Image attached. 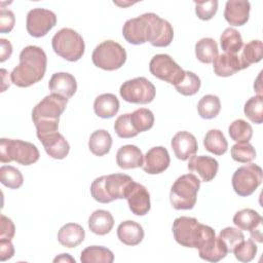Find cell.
<instances>
[{
	"mask_svg": "<svg viewBox=\"0 0 263 263\" xmlns=\"http://www.w3.org/2000/svg\"><path fill=\"white\" fill-rule=\"evenodd\" d=\"M46 65L47 58L41 47L26 46L20 53V64L10 73V80L18 87H29L44 77Z\"/></svg>",
	"mask_w": 263,
	"mask_h": 263,
	"instance_id": "obj_1",
	"label": "cell"
},
{
	"mask_svg": "<svg viewBox=\"0 0 263 263\" xmlns=\"http://www.w3.org/2000/svg\"><path fill=\"white\" fill-rule=\"evenodd\" d=\"M68 99L50 93L33 108L32 119L38 139L58 132L60 116L65 111Z\"/></svg>",
	"mask_w": 263,
	"mask_h": 263,
	"instance_id": "obj_2",
	"label": "cell"
},
{
	"mask_svg": "<svg viewBox=\"0 0 263 263\" xmlns=\"http://www.w3.org/2000/svg\"><path fill=\"white\" fill-rule=\"evenodd\" d=\"M173 234L176 241L186 248L200 249L216 237L215 230L197 219L181 216L173 223Z\"/></svg>",
	"mask_w": 263,
	"mask_h": 263,
	"instance_id": "obj_3",
	"label": "cell"
},
{
	"mask_svg": "<svg viewBox=\"0 0 263 263\" xmlns=\"http://www.w3.org/2000/svg\"><path fill=\"white\" fill-rule=\"evenodd\" d=\"M134 180L125 174H112L97 178L90 185V194L95 200L108 203L115 199H123L125 191Z\"/></svg>",
	"mask_w": 263,
	"mask_h": 263,
	"instance_id": "obj_4",
	"label": "cell"
},
{
	"mask_svg": "<svg viewBox=\"0 0 263 263\" xmlns=\"http://www.w3.org/2000/svg\"><path fill=\"white\" fill-rule=\"evenodd\" d=\"M200 180L193 174L179 177L173 184L170 192V201L176 210H191L197 199Z\"/></svg>",
	"mask_w": 263,
	"mask_h": 263,
	"instance_id": "obj_5",
	"label": "cell"
},
{
	"mask_svg": "<svg viewBox=\"0 0 263 263\" xmlns=\"http://www.w3.org/2000/svg\"><path fill=\"white\" fill-rule=\"evenodd\" d=\"M39 156V150L33 143L4 138L0 140V161L2 163L16 161L22 165H30L35 163Z\"/></svg>",
	"mask_w": 263,
	"mask_h": 263,
	"instance_id": "obj_6",
	"label": "cell"
},
{
	"mask_svg": "<svg viewBox=\"0 0 263 263\" xmlns=\"http://www.w3.org/2000/svg\"><path fill=\"white\" fill-rule=\"evenodd\" d=\"M53 51L61 58L76 62L84 53V41L79 33L70 28H63L58 31L51 40Z\"/></svg>",
	"mask_w": 263,
	"mask_h": 263,
	"instance_id": "obj_7",
	"label": "cell"
},
{
	"mask_svg": "<svg viewBox=\"0 0 263 263\" xmlns=\"http://www.w3.org/2000/svg\"><path fill=\"white\" fill-rule=\"evenodd\" d=\"M91 60L98 68L106 71H114L124 65L126 51L119 43L113 40H106L93 49Z\"/></svg>",
	"mask_w": 263,
	"mask_h": 263,
	"instance_id": "obj_8",
	"label": "cell"
},
{
	"mask_svg": "<svg viewBox=\"0 0 263 263\" xmlns=\"http://www.w3.org/2000/svg\"><path fill=\"white\" fill-rule=\"evenodd\" d=\"M263 180L262 168L255 164L249 163L238 167L232 176V187L239 196H249L261 185Z\"/></svg>",
	"mask_w": 263,
	"mask_h": 263,
	"instance_id": "obj_9",
	"label": "cell"
},
{
	"mask_svg": "<svg viewBox=\"0 0 263 263\" xmlns=\"http://www.w3.org/2000/svg\"><path fill=\"white\" fill-rule=\"evenodd\" d=\"M121 98L128 103H151L156 93L155 86L145 77H136L123 82L119 89Z\"/></svg>",
	"mask_w": 263,
	"mask_h": 263,
	"instance_id": "obj_10",
	"label": "cell"
},
{
	"mask_svg": "<svg viewBox=\"0 0 263 263\" xmlns=\"http://www.w3.org/2000/svg\"><path fill=\"white\" fill-rule=\"evenodd\" d=\"M149 70L156 78L173 85L178 84L185 75V71L165 53L154 55L149 63Z\"/></svg>",
	"mask_w": 263,
	"mask_h": 263,
	"instance_id": "obj_11",
	"label": "cell"
},
{
	"mask_svg": "<svg viewBox=\"0 0 263 263\" xmlns=\"http://www.w3.org/2000/svg\"><path fill=\"white\" fill-rule=\"evenodd\" d=\"M148 21V39L155 47H165L171 44L174 37L172 25L153 12L145 13Z\"/></svg>",
	"mask_w": 263,
	"mask_h": 263,
	"instance_id": "obj_12",
	"label": "cell"
},
{
	"mask_svg": "<svg viewBox=\"0 0 263 263\" xmlns=\"http://www.w3.org/2000/svg\"><path fill=\"white\" fill-rule=\"evenodd\" d=\"M55 24L57 15L48 9L33 8L27 14V31L35 38L45 36L55 26Z\"/></svg>",
	"mask_w": 263,
	"mask_h": 263,
	"instance_id": "obj_13",
	"label": "cell"
},
{
	"mask_svg": "<svg viewBox=\"0 0 263 263\" xmlns=\"http://www.w3.org/2000/svg\"><path fill=\"white\" fill-rule=\"evenodd\" d=\"M124 198H126L132 213L137 216H144L150 211V194L142 184L135 181L130 182L125 191Z\"/></svg>",
	"mask_w": 263,
	"mask_h": 263,
	"instance_id": "obj_14",
	"label": "cell"
},
{
	"mask_svg": "<svg viewBox=\"0 0 263 263\" xmlns=\"http://www.w3.org/2000/svg\"><path fill=\"white\" fill-rule=\"evenodd\" d=\"M124 39L132 44L139 45L147 42L148 39V21L146 14L127 20L122 28Z\"/></svg>",
	"mask_w": 263,
	"mask_h": 263,
	"instance_id": "obj_15",
	"label": "cell"
},
{
	"mask_svg": "<svg viewBox=\"0 0 263 263\" xmlns=\"http://www.w3.org/2000/svg\"><path fill=\"white\" fill-rule=\"evenodd\" d=\"M171 163L167 150L162 146L153 147L147 151L144 156L142 168L150 175H157L164 172Z\"/></svg>",
	"mask_w": 263,
	"mask_h": 263,
	"instance_id": "obj_16",
	"label": "cell"
},
{
	"mask_svg": "<svg viewBox=\"0 0 263 263\" xmlns=\"http://www.w3.org/2000/svg\"><path fill=\"white\" fill-rule=\"evenodd\" d=\"M175 156L180 160H187L195 155L198 150V145L195 137L189 132H178L171 141Z\"/></svg>",
	"mask_w": 263,
	"mask_h": 263,
	"instance_id": "obj_17",
	"label": "cell"
},
{
	"mask_svg": "<svg viewBox=\"0 0 263 263\" xmlns=\"http://www.w3.org/2000/svg\"><path fill=\"white\" fill-rule=\"evenodd\" d=\"M218 168V161L206 155H193L190 157L188 162V170L191 173H196L203 182L212 181L216 177Z\"/></svg>",
	"mask_w": 263,
	"mask_h": 263,
	"instance_id": "obj_18",
	"label": "cell"
},
{
	"mask_svg": "<svg viewBox=\"0 0 263 263\" xmlns=\"http://www.w3.org/2000/svg\"><path fill=\"white\" fill-rule=\"evenodd\" d=\"M213 65L215 74L220 77H229L247 68L239 55L226 52L218 54L213 61Z\"/></svg>",
	"mask_w": 263,
	"mask_h": 263,
	"instance_id": "obj_19",
	"label": "cell"
},
{
	"mask_svg": "<svg viewBox=\"0 0 263 263\" xmlns=\"http://www.w3.org/2000/svg\"><path fill=\"white\" fill-rule=\"evenodd\" d=\"M251 4L246 0H229L225 4L224 17L231 26H242L249 21Z\"/></svg>",
	"mask_w": 263,
	"mask_h": 263,
	"instance_id": "obj_20",
	"label": "cell"
},
{
	"mask_svg": "<svg viewBox=\"0 0 263 263\" xmlns=\"http://www.w3.org/2000/svg\"><path fill=\"white\" fill-rule=\"evenodd\" d=\"M48 87L51 93L70 99L76 92L77 82L72 74L67 72H58L51 76L48 82Z\"/></svg>",
	"mask_w": 263,
	"mask_h": 263,
	"instance_id": "obj_21",
	"label": "cell"
},
{
	"mask_svg": "<svg viewBox=\"0 0 263 263\" xmlns=\"http://www.w3.org/2000/svg\"><path fill=\"white\" fill-rule=\"evenodd\" d=\"M39 141L42 143L45 152L54 159H63L69 154L70 145L59 132L44 136Z\"/></svg>",
	"mask_w": 263,
	"mask_h": 263,
	"instance_id": "obj_22",
	"label": "cell"
},
{
	"mask_svg": "<svg viewBox=\"0 0 263 263\" xmlns=\"http://www.w3.org/2000/svg\"><path fill=\"white\" fill-rule=\"evenodd\" d=\"M116 162L120 168L130 170L143 165L144 156L140 148L135 145L121 146L116 153Z\"/></svg>",
	"mask_w": 263,
	"mask_h": 263,
	"instance_id": "obj_23",
	"label": "cell"
},
{
	"mask_svg": "<svg viewBox=\"0 0 263 263\" xmlns=\"http://www.w3.org/2000/svg\"><path fill=\"white\" fill-rule=\"evenodd\" d=\"M117 237L126 246H137L144 238V230L139 223L127 220L118 225Z\"/></svg>",
	"mask_w": 263,
	"mask_h": 263,
	"instance_id": "obj_24",
	"label": "cell"
},
{
	"mask_svg": "<svg viewBox=\"0 0 263 263\" xmlns=\"http://www.w3.org/2000/svg\"><path fill=\"white\" fill-rule=\"evenodd\" d=\"M85 237V231L81 225L76 223H67L61 227L58 233L59 242L66 248H75L79 246Z\"/></svg>",
	"mask_w": 263,
	"mask_h": 263,
	"instance_id": "obj_25",
	"label": "cell"
},
{
	"mask_svg": "<svg viewBox=\"0 0 263 263\" xmlns=\"http://www.w3.org/2000/svg\"><path fill=\"white\" fill-rule=\"evenodd\" d=\"M114 226V219L110 212L105 210L95 211L88 219L90 231L97 235L108 234Z\"/></svg>",
	"mask_w": 263,
	"mask_h": 263,
	"instance_id": "obj_26",
	"label": "cell"
},
{
	"mask_svg": "<svg viewBox=\"0 0 263 263\" xmlns=\"http://www.w3.org/2000/svg\"><path fill=\"white\" fill-rule=\"evenodd\" d=\"M119 101L113 93H102L96 98L93 110L96 115L101 118H111L119 110Z\"/></svg>",
	"mask_w": 263,
	"mask_h": 263,
	"instance_id": "obj_27",
	"label": "cell"
},
{
	"mask_svg": "<svg viewBox=\"0 0 263 263\" xmlns=\"http://www.w3.org/2000/svg\"><path fill=\"white\" fill-rule=\"evenodd\" d=\"M112 146V137L106 129L95 130L88 140V148L96 156H104L109 153Z\"/></svg>",
	"mask_w": 263,
	"mask_h": 263,
	"instance_id": "obj_28",
	"label": "cell"
},
{
	"mask_svg": "<svg viewBox=\"0 0 263 263\" xmlns=\"http://www.w3.org/2000/svg\"><path fill=\"white\" fill-rule=\"evenodd\" d=\"M198 254L199 257L203 260L210 262H218L226 257L228 251L224 242L218 236L213 238L211 241H209L200 249H198Z\"/></svg>",
	"mask_w": 263,
	"mask_h": 263,
	"instance_id": "obj_29",
	"label": "cell"
},
{
	"mask_svg": "<svg viewBox=\"0 0 263 263\" xmlns=\"http://www.w3.org/2000/svg\"><path fill=\"white\" fill-rule=\"evenodd\" d=\"M80 261L82 263H112L114 255L105 247L90 246L81 252Z\"/></svg>",
	"mask_w": 263,
	"mask_h": 263,
	"instance_id": "obj_30",
	"label": "cell"
},
{
	"mask_svg": "<svg viewBox=\"0 0 263 263\" xmlns=\"http://www.w3.org/2000/svg\"><path fill=\"white\" fill-rule=\"evenodd\" d=\"M203 145L209 152L215 155H223L228 149L227 140L220 129H210L204 136Z\"/></svg>",
	"mask_w": 263,
	"mask_h": 263,
	"instance_id": "obj_31",
	"label": "cell"
},
{
	"mask_svg": "<svg viewBox=\"0 0 263 263\" xmlns=\"http://www.w3.org/2000/svg\"><path fill=\"white\" fill-rule=\"evenodd\" d=\"M263 222V218L258 212L252 209H243L235 213L233 217V223L240 230H252L259 223Z\"/></svg>",
	"mask_w": 263,
	"mask_h": 263,
	"instance_id": "obj_32",
	"label": "cell"
},
{
	"mask_svg": "<svg viewBox=\"0 0 263 263\" xmlns=\"http://www.w3.org/2000/svg\"><path fill=\"white\" fill-rule=\"evenodd\" d=\"M195 55L204 64H211L218 55V45L213 38H202L195 44Z\"/></svg>",
	"mask_w": 263,
	"mask_h": 263,
	"instance_id": "obj_33",
	"label": "cell"
},
{
	"mask_svg": "<svg viewBox=\"0 0 263 263\" xmlns=\"http://www.w3.org/2000/svg\"><path fill=\"white\" fill-rule=\"evenodd\" d=\"M220 44L226 53L236 54L242 47L243 42L240 33L234 28H227L220 37Z\"/></svg>",
	"mask_w": 263,
	"mask_h": 263,
	"instance_id": "obj_34",
	"label": "cell"
},
{
	"mask_svg": "<svg viewBox=\"0 0 263 263\" xmlns=\"http://www.w3.org/2000/svg\"><path fill=\"white\" fill-rule=\"evenodd\" d=\"M198 114L203 119L215 118L221 110L220 99L215 95L203 96L197 105Z\"/></svg>",
	"mask_w": 263,
	"mask_h": 263,
	"instance_id": "obj_35",
	"label": "cell"
},
{
	"mask_svg": "<svg viewBox=\"0 0 263 263\" xmlns=\"http://www.w3.org/2000/svg\"><path fill=\"white\" fill-rule=\"evenodd\" d=\"M130 120L136 132L142 133L150 129L154 124V115L151 110L146 108L137 109L130 113Z\"/></svg>",
	"mask_w": 263,
	"mask_h": 263,
	"instance_id": "obj_36",
	"label": "cell"
},
{
	"mask_svg": "<svg viewBox=\"0 0 263 263\" xmlns=\"http://www.w3.org/2000/svg\"><path fill=\"white\" fill-rule=\"evenodd\" d=\"M228 134L236 143H249L253 136V128L243 119H237L229 125Z\"/></svg>",
	"mask_w": 263,
	"mask_h": 263,
	"instance_id": "obj_37",
	"label": "cell"
},
{
	"mask_svg": "<svg viewBox=\"0 0 263 263\" xmlns=\"http://www.w3.org/2000/svg\"><path fill=\"white\" fill-rule=\"evenodd\" d=\"M245 66L248 68L251 64L258 63L263 57V43L261 40H252L243 46L239 55Z\"/></svg>",
	"mask_w": 263,
	"mask_h": 263,
	"instance_id": "obj_38",
	"label": "cell"
},
{
	"mask_svg": "<svg viewBox=\"0 0 263 263\" xmlns=\"http://www.w3.org/2000/svg\"><path fill=\"white\" fill-rule=\"evenodd\" d=\"M245 115L256 124H261L263 122V97L255 96L249 99L243 107Z\"/></svg>",
	"mask_w": 263,
	"mask_h": 263,
	"instance_id": "obj_39",
	"label": "cell"
},
{
	"mask_svg": "<svg viewBox=\"0 0 263 263\" xmlns=\"http://www.w3.org/2000/svg\"><path fill=\"white\" fill-rule=\"evenodd\" d=\"M0 182L10 189H18L24 183V177L16 167L2 165L0 167Z\"/></svg>",
	"mask_w": 263,
	"mask_h": 263,
	"instance_id": "obj_40",
	"label": "cell"
},
{
	"mask_svg": "<svg viewBox=\"0 0 263 263\" xmlns=\"http://www.w3.org/2000/svg\"><path fill=\"white\" fill-rule=\"evenodd\" d=\"M201 85L199 77L191 71H185L183 79L175 85L178 92L183 96H193L195 95Z\"/></svg>",
	"mask_w": 263,
	"mask_h": 263,
	"instance_id": "obj_41",
	"label": "cell"
},
{
	"mask_svg": "<svg viewBox=\"0 0 263 263\" xmlns=\"http://www.w3.org/2000/svg\"><path fill=\"white\" fill-rule=\"evenodd\" d=\"M231 157L241 163H250L256 158V150L250 143H236L231 147Z\"/></svg>",
	"mask_w": 263,
	"mask_h": 263,
	"instance_id": "obj_42",
	"label": "cell"
},
{
	"mask_svg": "<svg viewBox=\"0 0 263 263\" xmlns=\"http://www.w3.org/2000/svg\"><path fill=\"white\" fill-rule=\"evenodd\" d=\"M219 237L226 246L228 253H232L233 250L245 240L243 233L234 227H226L222 229Z\"/></svg>",
	"mask_w": 263,
	"mask_h": 263,
	"instance_id": "obj_43",
	"label": "cell"
},
{
	"mask_svg": "<svg viewBox=\"0 0 263 263\" xmlns=\"http://www.w3.org/2000/svg\"><path fill=\"white\" fill-rule=\"evenodd\" d=\"M114 130L116 135L122 139L133 138L138 135V133L133 126L130 120V113H125L117 117V119L114 122Z\"/></svg>",
	"mask_w": 263,
	"mask_h": 263,
	"instance_id": "obj_44",
	"label": "cell"
},
{
	"mask_svg": "<svg viewBox=\"0 0 263 263\" xmlns=\"http://www.w3.org/2000/svg\"><path fill=\"white\" fill-rule=\"evenodd\" d=\"M235 258L240 262H250L252 261L257 254V246L255 241L250 238L248 240H243L239 243L232 252Z\"/></svg>",
	"mask_w": 263,
	"mask_h": 263,
	"instance_id": "obj_45",
	"label": "cell"
},
{
	"mask_svg": "<svg viewBox=\"0 0 263 263\" xmlns=\"http://www.w3.org/2000/svg\"><path fill=\"white\" fill-rule=\"evenodd\" d=\"M195 13L198 18L202 21L211 20L217 12L218 1L208 0V1H195Z\"/></svg>",
	"mask_w": 263,
	"mask_h": 263,
	"instance_id": "obj_46",
	"label": "cell"
},
{
	"mask_svg": "<svg viewBox=\"0 0 263 263\" xmlns=\"http://www.w3.org/2000/svg\"><path fill=\"white\" fill-rule=\"evenodd\" d=\"M15 23L14 14L11 10L1 8L0 10V31L1 33H8L10 32Z\"/></svg>",
	"mask_w": 263,
	"mask_h": 263,
	"instance_id": "obj_47",
	"label": "cell"
},
{
	"mask_svg": "<svg viewBox=\"0 0 263 263\" xmlns=\"http://www.w3.org/2000/svg\"><path fill=\"white\" fill-rule=\"evenodd\" d=\"M1 230H0V239H8L11 240L15 233V227L11 219L8 217L1 215Z\"/></svg>",
	"mask_w": 263,
	"mask_h": 263,
	"instance_id": "obj_48",
	"label": "cell"
},
{
	"mask_svg": "<svg viewBox=\"0 0 263 263\" xmlns=\"http://www.w3.org/2000/svg\"><path fill=\"white\" fill-rule=\"evenodd\" d=\"M14 255V248L11 240L0 239V260L6 261Z\"/></svg>",
	"mask_w": 263,
	"mask_h": 263,
	"instance_id": "obj_49",
	"label": "cell"
},
{
	"mask_svg": "<svg viewBox=\"0 0 263 263\" xmlns=\"http://www.w3.org/2000/svg\"><path fill=\"white\" fill-rule=\"evenodd\" d=\"M0 45H1L0 62L3 63L7 59L10 58V55L12 53V45H11V43L7 39H4V38L0 39Z\"/></svg>",
	"mask_w": 263,
	"mask_h": 263,
	"instance_id": "obj_50",
	"label": "cell"
},
{
	"mask_svg": "<svg viewBox=\"0 0 263 263\" xmlns=\"http://www.w3.org/2000/svg\"><path fill=\"white\" fill-rule=\"evenodd\" d=\"M262 223H259L255 228H253L252 230H250V234H251V238L253 240H256L258 242H262L263 241V234H262Z\"/></svg>",
	"mask_w": 263,
	"mask_h": 263,
	"instance_id": "obj_51",
	"label": "cell"
},
{
	"mask_svg": "<svg viewBox=\"0 0 263 263\" xmlns=\"http://www.w3.org/2000/svg\"><path fill=\"white\" fill-rule=\"evenodd\" d=\"M53 262L54 263H57V262H72V263H75V259H73L69 254H61L60 256H58L53 259Z\"/></svg>",
	"mask_w": 263,
	"mask_h": 263,
	"instance_id": "obj_52",
	"label": "cell"
},
{
	"mask_svg": "<svg viewBox=\"0 0 263 263\" xmlns=\"http://www.w3.org/2000/svg\"><path fill=\"white\" fill-rule=\"evenodd\" d=\"M260 78H261V73L259 74V76H258V78H257V83H258V85H260V82H259ZM254 88L256 89V91L258 92V95H259V96H262V93H261V87H257V86H255Z\"/></svg>",
	"mask_w": 263,
	"mask_h": 263,
	"instance_id": "obj_53",
	"label": "cell"
}]
</instances>
